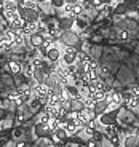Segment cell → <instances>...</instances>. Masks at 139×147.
<instances>
[{
  "instance_id": "obj_5",
  "label": "cell",
  "mask_w": 139,
  "mask_h": 147,
  "mask_svg": "<svg viewBox=\"0 0 139 147\" xmlns=\"http://www.w3.org/2000/svg\"><path fill=\"white\" fill-rule=\"evenodd\" d=\"M61 56H62V51L59 50L58 47H51L48 50V55H47V59L50 63H58L61 61Z\"/></svg>"
},
{
  "instance_id": "obj_23",
  "label": "cell",
  "mask_w": 139,
  "mask_h": 147,
  "mask_svg": "<svg viewBox=\"0 0 139 147\" xmlns=\"http://www.w3.org/2000/svg\"><path fill=\"white\" fill-rule=\"evenodd\" d=\"M75 26L83 29V27L86 26V21H83V19H80V16H77V18H75Z\"/></svg>"
},
{
  "instance_id": "obj_7",
  "label": "cell",
  "mask_w": 139,
  "mask_h": 147,
  "mask_svg": "<svg viewBox=\"0 0 139 147\" xmlns=\"http://www.w3.org/2000/svg\"><path fill=\"white\" fill-rule=\"evenodd\" d=\"M43 40H45V37L42 35L38 30L29 35V43H30V47H34V48H38L42 43H43Z\"/></svg>"
},
{
  "instance_id": "obj_20",
  "label": "cell",
  "mask_w": 139,
  "mask_h": 147,
  "mask_svg": "<svg viewBox=\"0 0 139 147\" xmlns=\"http://www.w3.org/2000/svg\"><path fill=\"white\" fill-rule=\"evenodd\" d=\"M50 114H48L45 109H42V112H40V115H38V121H42V123H48V120H50Z\"/></svg>"
},
{
  "instance_id": "obj_8",
  "label": "cell",
  "mask_w": 139,
  "mask_h": 147,
  "mask_svg": "<svg viewBox=\"0 0 139 147\" xmlns=\"http://www.w3.org/2000/svg\"><path fill=\"white\" fill-rule=\"evenodd\" d=\"M7 70H10L11 74H18L22 72V61H8V66H7Z\"/></svg>"
},
{
  "instance_id": "obj_6",
  "label": "cell",
  "mask_w": 139,
  "mask_h": 147,
  "mask_svg": "<svg viewBox=\"0 0 139 147\" xmlns=\"http://www.w3.org/2000/svg\"><path fill=\"white\" fill-rule=\"evenodd\" d=\"M93 110H94V114L99 117L101 114H104V112H107V110H109V101H107V99L96 101V102H94V107H93Z\"/></svg>"
},
{
  "instance_id": "obj_34",
  "label": "cell",
  "mask_w": 139,
  "mask_h": 147,
  "mask_svg": "<svg viewBox=\"0 0 139 147\" xmlns=\"http://www.w3.org/2000/svg\"><path fill=\"white\" fill-rule=\"evenodd\" d=\"M138 112H139V110H138Z\"/></svg>"
},
{
  "instance_id": "obj_32",
  "label": "cell",
  "mask_w": 139,
  "mask_h": 147,
  "mask_svg": "<svg viewBox=\"0 0 139 147\" xmlns=\"http://www.w3.org/2000/svg\"><path fill=\"white\" fill-rule=\"evenodd\" d=\"M88 2H96V0H88Z\"/></svg>"
},
{
  "instance_id": "obj_2",
  "label": "cell",
  "mask_w": 139,
  "mask_h": 147,
  "mask_svg": "<svg viewBox=\"0 0 139 147\" xmlns=\"http://www.w3.org/2000/svg\"><path fill=\"white\" fill-rule=\"evenodd\" d=\"M64 10V15H67V16H74V18H77V16H82L85 13V8H83V5L78 2V3H74V5H70V3H66V7L62 8Z\"/></svg>"
},
{
  "instance_id": "obj_25",
  "label": "cell",
  "mask_w": 139,
  "mask_h": 147,
  "mask_svg": "<svg viewBox=\"0 0 139 147\" xmlns=\"http://www.w3.org/2000/svg\"><path fill=\"white\" fill-rule=\"evenodd\" d=\"M130 91H131L133 94H134L136 98H138V101H139V86H133V88L130 90Z\"/></svg>"
},
{
  "instance_id": "obj_17",
  "label": "cell",
  "mask_w": 139,
  "mask_h": 147,
  "mask_svg": "<svg viewBox=\"0 0 139 147\" xmlns=\"http://www.w3.org/2000/svg\"><path fill=\"white\" fill-rule=\"evenodd\" d=\"M3 10H5V11L18 10V5H16L15 0H5V3H3Z\"/></svg>"
},
{
  "instance_id": "obj_9",
  "label": "cell",
  "mask_w": 139,
  "mask_h": 147,
  "mask_svg": "<svg viewBox=\"0 0 139 147\" xmlns=\"http://www.w3.org/2000/svg\"><path fill=\"white\" fill-rule=\"evenodd\" d=\"M32 78L37 82V83H43L45 78H47V74L43 72V69H42V67H34Z\"/></svg>"
},
{
  "instance_id": "obj_11",
  "label": "cell",
  "mask_w": 139,
  "mask_h": 147,
  "mask_svg": "<svg viewBox=\"0 0 139 147\" xmlns=\"http://www.w3.org/2000/svg\"><path fill=\"white\" fill-rule=\"evenodd\" d=\"M61 126H62V125H61ZM64 128H66V131H67V134H69V136H75L77 133H80V128L75 125V121H74V120L67 121L66 125H64Z\"/></svg>"
},
{
  "instance_id": "obj_28",
  "label": "cell",
  "mask_w": 139,
  "mask_h": 147,
  "mask_svg": "<svg viewBox=\"0 0 139 147\" xmlns=\"http://www.w3.org/2000/svg\"><path fill=\"white\" fill-rule=\"evenodd\" d=\"M13 134H15V138H19V136H21V129H15V133H13Z\"/></svg>"
},
{
  "instance_id": "obj_12",
  "label": "cell",
  "mask_w": 139,
  "mask_h": 147,
  "mask_svg": "<svg viewBox=\"0 0 139 147\" xmlns=\"http://www.w3.org/2000/svg\"><path fill=\"white\" fill-rule=\"evenodd\" d=\"M93 101H101V99H106L107 98V91L106 90H91V94H90Z\"/></svg>"
},
{
  "instance_id": "obj_24",
  "label": "cell",
  "mask_w": 139,
  "mask_h": 147,
  "mask_svg": "<svg viewBox=\"0 0 139 147\" xmlns=\"http://www.w3.org/2000/svg\"><path fill=\"white\" fill-rule=\"evenodd\" d=\"M125 11H126V7H125V5H121V3L115 8V13H117V15H123Z\"/></svg>"
},
{
  "instance_id": "obj_14",
  "label": "cell",
  "mask_w": 139,
  "mask_h": 147,
  "mask_svg": "<svg viewBox=\"0 0 139 147\" xmlns=\"http://www.w3.org/2000/svg\"><path fill=\"white\" fill-rule=\"evenodd\" d=\"M53 134H55V138L56 139H59V141H64V139H67V131H66V128L64 126H58V128L53 131Z\"/></svg>"
},
{
  "instance_id": "obj_13",
  "label": "cell",
  "mask_w": 139,
  "mask_h": 147,
  "mask_svg": "<svg viewBox=\"0 0 139 147\" xmlns=\"http://www.w3.org/2000/svg\"><path fill=\"white\" fill-rule=\"evenodd\" d=\"M32 72H34L32 61H30V59L22 61V74H24V75H27V77H32Z\"/></svg>"
},
{
  "instance_id": "obj_33",
  "label": "cell",
  "mask_w": 139,
  "mask_h": 147,
  "mask_svg": "<svg viewBox=\"0 0 139 147\" xmlns=\"http://www.w3.org/2000/svg\"><path fill=\"white\" fill-rule=\"evenodd\" d=\"M136 5H139V0H138V2H136Z\"/></svg>"
},
{
  "instance_id": "obj_29",
  "label": "cell",
  "mask_w": 139,
  "mask_h": 147,
  "mask_svg": "<svg viewBox=\"0 0 139 147\" xmlns=\"http://www.w3.org/2000/svg\"><path fill=\"white\" fill-rule=\"evenodd\" d=\"M7 146V139H2V138H0V147H5Z\"/></svg>"
},
{
  "instance_id": "obj_30",
  "label": "cell",
  "mask_w": 139,
  "mask_h": 147,
  "mask_svg": "<svg viewBox=\"0 0 139 147\" xmlns=\"http://www.w3.org/2000/svg\"><path fill=\"white\" fill-rule=\"evenodd\" d=\"M94 144H96L94 141H88V146H90V147H93V146H94Z\"/></svg>"
},
{
  "instance_id": "obj_22",
  "label": "cell",
  "mask_w": 139,
  "mask_h": 147,
  "mask_svg": "<svg viewBox=\"0 0 139 147\" xmlns=\"http://www.w3.org/2000/svg\"><path fill=\"white\" fill-rule=\"evenodd\" d=\"M118 38H120V40H128V38H130L128 30H126V29H120V30H118Z\"/></svg>"
},
{
  "instance_id": "obj_3",
  "label": "cell",
  "mask_w": 139,
  "mask_h": 147,
  "mask_svg": "<svg viewBox=\"0 0 139 147\" xmlns=\"http://www.w3.org/2000/svg\"><path fill=\"white\" fill-rule=\"evenodd\" d=\"M74 26H75V18H74V16L64 15L62 18H59V21H58V27L62 32H64V30H70Z\"/></svg>"
},
{
  "instance_id": "obj_31",
  "label": "cell",
  "mask_w": 139,
  "mask_h": 147,
  "mask_svg": "<svg viewBox=\"0 0 139 147\" xmlns=\"http://www.w3.org/2000/svg\"><path fill=\"white\" fill-rule=\"evenodd\" d=\"M113 147H125V146H120V144H117V146H113Z\"/></svg>"
},
{
  "instance_id": "obj_19",
  "label": "cell",
  "mask_w": 139,
  "mask_h": 147,
  "mask_svg": "<svg viewBox=\"0 0 139 147\" xmlns=\"http://www.w3.org/2000/svg\"><path fill=\"white\" fill-rule=\"evenodd\" d=\"M104 129H106V134H107V136H113V134H117V126H115V125H107V126H104Z\"/></svg>"
},
{
  "instance_id": "obj_10",
  "label": "cell",
  "mask_w": 139,
  "mask_h": 147,
  "mask_svg": "<svg viewBox=\"0 0 139 147\" xmlns=\"http://www.w3.org/2000/svg\"><path fill=\"white\" fill-rule=\"evenodd\" d=\"M22 26H24V19L19 18V16H16L13 21H10V30H13V32H21Z\"/></svg>"
},
{
  "instance_id": "obj_1",
  "label": "cell",
  "mask_w": 139,
  "mask_h": 147,
  "mask_svg": "<svg viewBox=\"0 0 139 147\" xmlns=\"http://www.w3.org/2000/svg\"><path fill=\"white\" fill-rule=\"evenodd\" d=\"M117 115H118V109L115 107V109L112 110H107V112H104V114L99 115V123L103 126H107V125H115V120H117Z\"/></svg>"
},
{
  "instance_id": "obj_21",
  "label": "cell",
  "mask_w": 139,
  "mask_h": 147,
  "mask_svg": "<svg viewBox=\"0 0 139 147\" xmlns=\"http://www.w3.org/2000/svg\"><path fill=\"white\" fill-rule=\"evenodd\" d=\"M47 125H48V128H50V129H53V131H55V129L58 128V126H61V123H59L58 118H50Z\"/></svg>"
},
{
  "instance_id": "obj_15",
  "label": "cell",
  "mask_w": 139,
  "mask_h": 147,
  "mask_svg": "<svg viewBox=\"0 0 139 147\" xmlns=\"http://www.w3.org/2000/svg\"><path fill=\"white\" fill-rule=\"evenodd\" d=\"M138 141H139L138 134H131V136H126V138H125V144H123V146H125V147H136Z\"/></svg>"
},
{
  "instance_id": "obj_4",
  "label": "cell",
  "mask_w": 139,
  "mask_h": 147,
  "mask_svg": "<svg viewBox=\"0 0 139 147\" xmlns=\"http://www.w3.org/2000/svg\"><path fill=\"white\" fill-rule=\"evenodd\" d=\"M59 40L64 43V47L66 45H75V43H80L78 42V37L77 34H74L72 30H64V32L61 34V37H59Z\"/></svg>"
},
{
  "instance_id": "obj_27",
  "label": "cell",
  "mask_w": 139,
  "mask_h": 147,
  "mask_svg": "<svg viewBox=\"0 0 139 147\" xmlns=\"http://www.w3.org/2000/svg\"><path fill=\"white\" fill-rule=\"evenodd\" d=\"M16 147H27V142L26 141H18V142H16Z\"/></svg>"
},
{
  "instance_id": "obj_18",
  "label": "cell",
  "mask_w": 139,
  "mask_h": 147,
  "mask_svg": "<svg viewBox=\"0 0 139 147\" xmlns=\"http://www.w3.org/2000/svg\"><path fill=\"white\" fill-rule=\"evenodd\" d=\"M50 5H51L55 10H61V8L66 7V2H64V0H50Z\"/></svg>"
},
{
  "instance_id": "obj_26",
  "label": "cell",
  "mask_w": 139,
  "mask_h": 147,
  "mask_svg": "<svg viewBox=\"0 0 139 147\" xmlns=\"http://www.w3.org/2000/svg\"><path fill=\"white\" fill-rule=\"evenodd\" d=\"M96 3L103 5V7H104V5H110V3H112V0H96Z\"/></svg>"
},
{
  "instance_id": "obj_16",
  "label": "cell",
  "mask_w": 139,
  "mask_h": 147,
  "mask_svg": "<svg viewBox=\"0 0 139 147\" xmlns=\"http://www.w3.org/2000/svg\"><path fill=\"white\" fill-rule=\"evenodd\" d=\"M29 107H30V110H32V112H37V110L43 109V106H42V102H40V99H38V98H32V99L29 101Z\"/></svg>"
}]
</instances>
